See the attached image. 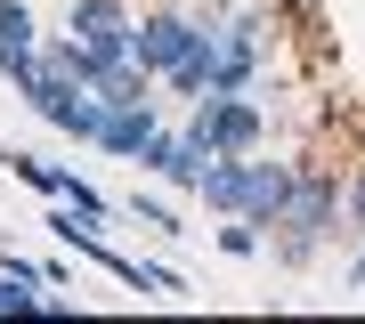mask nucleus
<instances>
[{"label":"nucleus","mask_w":365,"mask_h":324,"mask_svg":"<svg viewBox=\"0 0 365 324\" xmlns=\"http://www.w3.org/2000/svg\"><path fill=\"white\" fill-rule=\"evenodd\" d=\"M300 170L309 162H260V155H211L203 179H195V203L220 211V219H260L276 227L300 194Z\"/></svg>","instance_id":"obj_1"},{"label":"nucleus","mask_w":365,"mask_h":324,"mask_svg":"<svg viewBox=\"0 0 365 324\" xmlns=\"http://www.w3.org/2000/svg\"><path fill=\"white\" fill-rule=\"evenodd\" d=\"M333 219H349V179H333V170H300V194H292L284 219H276L268 251L284 259V268H309V259L325 251Z\"/></svg>","instance_id":"obj_2"},{"label":"nucleus","mask_w":365,"mask_h":324,"mask_svg":"<svg viewBox=\"0 0 365 324\" xmlns=\"http://www.w3.org/2000/svg\"><path fill=\"white\" fill-rule=\"evenodd\" d=\"M187 138H195L203 155H260L268 114H260V98H244V90H211V98H187Z\"/></svg>","instance_id":"obj_3"},{"label":"nucleus","mask_w":365,"mask_h":324,"mask_svg":"<svg viewBox=\"0 0 365 324\" xmlns=\"http://www.w3.org/2000/svg\"><path fill=\"white\" fill-rule=\"evenodd\" d=\"M211 33V16H187V9H146L138 16V33H130V49H138V65L155 81H170L187 57H195V41Z\"/></svg>","instance_id":"obj_4"},{"label":"nucleus","mask_w":365,"mask_h":324,"mask_svg":"<svg viewBox=\"0 0 365 324\" xmlns=\"http://www.w3.org/2000/svg\"><path fill=\"white\" fill-rule=\"evenodd\" d=\"M66 33L90 41V49H106V57H138L130 49V33H138L130 0H66Z\"/></svg>","instance_id":"obj_5"},{"label":"nucleus","mask_w":365,"mask_h":324,"mask_svg":"<svg viewBox=\"0 0 365 324\" xmlns=\"http://www.w3.org/2000/svg\"><path fill=\"white\" fill-rule=\"evenodd\" d=\"M41 49H49V33L33 25V9L25 0H0V81H9V90H25L41 73Z\"/></svg>","instance_id":"obj_6"},{"label":"nucleus","mask_w":365,"mask_h":324,"mask_svg":"<svg viewBox=\"0 0 365 324\" xmlns=\"http://www.w3.org/2000/svg\"><path fill=\"white\" fill-rule=\"evenodd\" d=\"M163 138V114H155V98H146V105H106V122H98V146H106V155H114V162H146V146H155Z\"/></svg>","instance_id":"obj_7"},{"label":"nucleus","mask_w":365,"mask_h":324,"mask_svg":"<svg viewBox=\"0 0 365 324\" xmlns=\"http://www.w3.org/2000/svg\"><path fill=\"white\" fill-rule=\"evenodd\" d=\"M203 162H211V155H203L195 138H187V122H179V130L163 122V138L146 146V162H138V170H146V179H163V187H187V194H195V179H203Z\"/></svg>","instance_id":"obj_8"},{"label":"nucleus","mask_w":365,"mask_h":324,"mask_svg":"<svg viewBox=\"0 0 365 324\" xmlns=\"http://www.w3.org/2000/svg\"><path fill=\"white\" fill-rule=\"evenodd\" d=\"M49 284H25V276H0V316H49L57 300H41Z\"/></svg>","instance_id":"obj_9"},{"label":"nucleus","mask_w":365,"mask_h":324,"mask_svg":"<svg viewBox=\"0 0 365 324\" xmlns=\"http://www.w3.org/2000/svg\"><path fill=\"white\" fill-rule=\"evenodd\" d=\"M260 244H268V227H260V219H227V227H220V251H227V259H252Z\"/></svg>","instance_id":"obj_10"},{"label":"nucleus","mask_w":365,"mask_h":324,"mask_svg":"<svg viewBox=\"0 0 365 324\" xmlns=\"http://www.w3.org/2000/svg\"><path fill=\"white\" fill-rule=\"evenodd\" d=\"M130 211H138V227H163V235H187V227H179V211H170V203H155V194H130Z\"/></svg>","instance_id":"obj_11"},{"label":"nucleus","mask_w":365,"mask_h":324,"mask_svg":"<svg viewBox=\"0 0 365 324\" xmlns=\"http://www.w3.org/2000/svg\"><path fill=\"white\" fill-rule=\"evenodd\" d=\"M66 203L81 211V219H98V227H106V194H98L90 179H73V187H66Z\"/></svg>","instance_id":"obj_12"},{"label":"nucleus","mask_w":365,"mask_h":324,"mask_svg":"<svg viewBox=\"0 0 365 324\" xmlns=\"http://www.w3.org/2000/svg\"><path fill=\"white\" fill-rule=\"evenodd\" d=\"M0 276H25V284H49V268H41V259H25V251H0Z\"/></svg>","instance_id":"obj_13"},{"label":"nucleus","mask_w":365,"mask_h":324,"mask_svg":"<svg viewBox=\"0 0 365 324\" xmlns=\"http://www.w3.org/2000/svg\"><path fill=\"white\" fill-rule=\"evenodd\" d=\"M349 227L365 235V170H357V179H349Z\"/></svg>","instance_id":"obj_14"},{"label":"nucleus","mask_w":365,"mask_h":324,"mask_svg":"<svg viewBox=\"0 0 365 324\" xmlns=\"http://www.w3.org/2000/svg\"><path fill=\"white\" fill-rule=\"evenodd\" d=\"M349 284H357V292H365V251H357V259H349Z\"/></svg>","instance_id":"obj_15"}]
</instances>
